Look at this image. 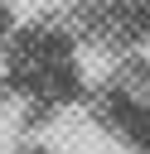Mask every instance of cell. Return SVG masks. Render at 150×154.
Segmentation results:
<instances>
[{"instance_id": "cell-1", "label": "cell", "mask_w": 150, "mask_h": 154, "mask_svg": "<svg viewBox=\"0 0 150 154\" xmlns=\"http://www.w3.org/2000/svg\"><path fill=\"white\" fill-rule=\"evenodd\" d=\"M0 72L5 82L29 96V101H73L87 87V53L77 38L63 29V19H29L15 24L5 48H0Z\"/></svg>"}, {"instance_id": "cell-2", "label": "cell", "mask_w": 150, "mask_h": 154, "mask_svg": "<svg viewBox=\"0 0 150 154\" xmlns=\"http://www.w3.org/2000/svg\"><path fill=\"white\" fill-rule=\"evenodd\" d=\"M97 125L121 140L131 154H150V48L106 63V77L92 91Z\"/></svg>"}, {"instance_id": "cell-3", "label": "cell", "mask_w": 150, "mask_h": 154, "mask_svg": "<svg viewBox=\"0 0 150 154\" xmlns=\"http://www.w3.org/2000/svg\"><path fill=\"white\" fill-rule=\"evenodd\" d=\"M63 29L92 58H126L150 48V0H63Z\"/></svg>"}, {"instance_id": "cell-4", "label": "cell", "mask_w": 150, "mask_h": 154, "mask_svg": "<svg viewBox=\"0 0 150 154\" xmlns=\"http://www.w3.org/2000/svg\"><path fill=\"white\" fill-rule=\"evenodd\" d=\"M10 29H15V10L0 0V48H5V38H10Z\"/></svg>"}]
</instances>
